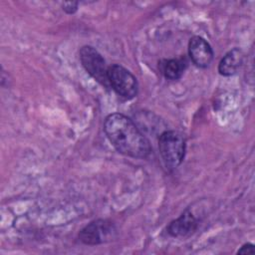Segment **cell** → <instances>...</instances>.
I'll list each match as a JSON object with an SVG mask.
<instances>
[{
  "label": "cell",
  "mask_w": 255,
  "mask_h": 255,
  "mask_svg": "<svg viewBox=\"0 0 255 255\" xmlns=\"http://www.w3.org/2000/svg\"><path fill=\"white\" fill-rule=\"evenodd\" d=\"M80 61L86 72L105 88H110L108 68L104 57L90 45L83 46L79 51Z\"/></svg>",
  "instance_id": "cell-5"
},
{
  "label": "cell",
  "mask_w": 255,
  "mask_h": 255,
  "mask_svg": "<svg viewBox=\"0 0 255 255\" xmlns=\"http://www.w3.org/2000/svg\"><path fill=\"white\" fill-rule=\"evenodd\" d=\"M244 54L240 48L229 50L218 64V72L223 77H230L237 73L243 64Z\"/></svg>",
  "instance_id": "cell-8"
},
{
  "label": "cell",
  "mask_w": 255,
  "mask_h": 255,
  "mask_svg": "<svg viewBox=\"0 0 255 255\" xmlns=\"http://www.w3.org/2000/svg\"><path fill=\"white\" fill-rule=\"evenodd\" d=\"M117 236L116 224L110 219L99 218L91 221L79 232V240L89 246L103 244Z\"/></svg>",
  "instance_id": "cell-3"
},
{
  "label": "cell",
  "mask_w": 255,
  "mask_h": 255,
  "mask_svg": "<svg viewBox=\"0 0 255 255\" xmlns=\"http://www.w3.org/2000/svg\"><path fill=\"white\" fill-rule=\"evenodd\" d=\"M104 131L113 146L124 155L146 158L151 152L149 140L124 114L109 115L104 122Z\"/></svg>",
  "instance_id": "cell-1"
},
{
  "label": "cell",
  "mask_w": 255,
  "mask_h": 255,
  "mask_svg": "<svg viewBox=\"0 0 255 255\" xmlns=\"http://www.w3.org/2000/svg\"><path fill=\"white\" fill-rule=\"evenodd\" d=\"M188 55L196 67L205 69L211 64L214 53L210 44L204 38L193 36L188 42Z\"/></svg>",
  "instance_id": "cell-6"
},
{
  "label": "cell",
  "mask_w": 255,
  "mask_h": 255,
  "mask_svg": "<svg viewBox=\"0 0 255 255\" xmlns=\"http://www.w3.org/2000/svg\"><path fill=\"white\" fill-rule=\"evenodd\" d=\"M186 143L183 135L176 130H164L158 137V151L165 167L177 168L185 156Z\"/></svg>",
  "instance_id": "cell-2"
},
{
  "label": "cell",
  "mask_w": 255,
  "mask_h": 255,
  "mask_svg": "<svg viewBox=\"0 0 255 255\" xmlns=\"http://www.w3.org/2000/svg\"><path fill=\"white\" fill-rule=\"evenodd\" d=\"M198 226V221L189 208H186L176 219L170 221L166 232L174 238H184L191 235Z\"/></svg>",
  "instance_id": "cell-7"
},
{
  "label": "cell",
  "mask_w": 255,
  "mask_h": 255,
  "mask_svg": "<svg viewBox=\"0 0 255 255\" xmlns=\"http://www.w3.org/2000/svg\"><path fill=\"white\" fill-rule=\"evenodd\" d=\"M108 80L112 88L120 97L131 100L138 93L136 78L125 67L115 64L108 68Z\"/></svg>",
  "instance_id": "cell-4"
},
{
  "label": "cell",
  "mask_w": 255,
  "mask_h": 255,
  "mask_svg": "<svg viewBox=\"0 0 255 255\" xmlns=\"http://www.w3.org/2000/svg\"><path fill=\"white\" fill-rule=\"evenodd\" d=\"M254 245L252 243H245L243 244L237 251V254H254Z\"/></svg>",
  "instance_id": "cell-11"
},
{
  "label": "cell",
  "mask_w": 255,
  "mask_h": 255,
  "mask_svg": "<svg viewBox=\"0 0 255 255\" xmlns=\"http://www.w3.org/2000/svg\"><path fill=\"white\" fill-rule=\"evenodd\" d=\"M187 67V62L184 58L164 60L161 64V73L164 78L169 81H176L180 79Z\"/></svg>",
  "instance_id": "cell-9"
},
{
  "label": "cell",
  "mask_w": 255,
  "mask_h": 255,
  "mask_svg": "<svg viewBox=\"0 0 255 255\" xmlns=\"http://www.w3.org/2000/svg\"><path fill=\"white\" fill-rule=\"evenodd\" d=\"M61 6H62L63 11L66 14L72 15V14L77 12L78 7H79V2H63L61 4Z\"/></svg>",
  "instance_id": "cell-10"
}]
</instances>
